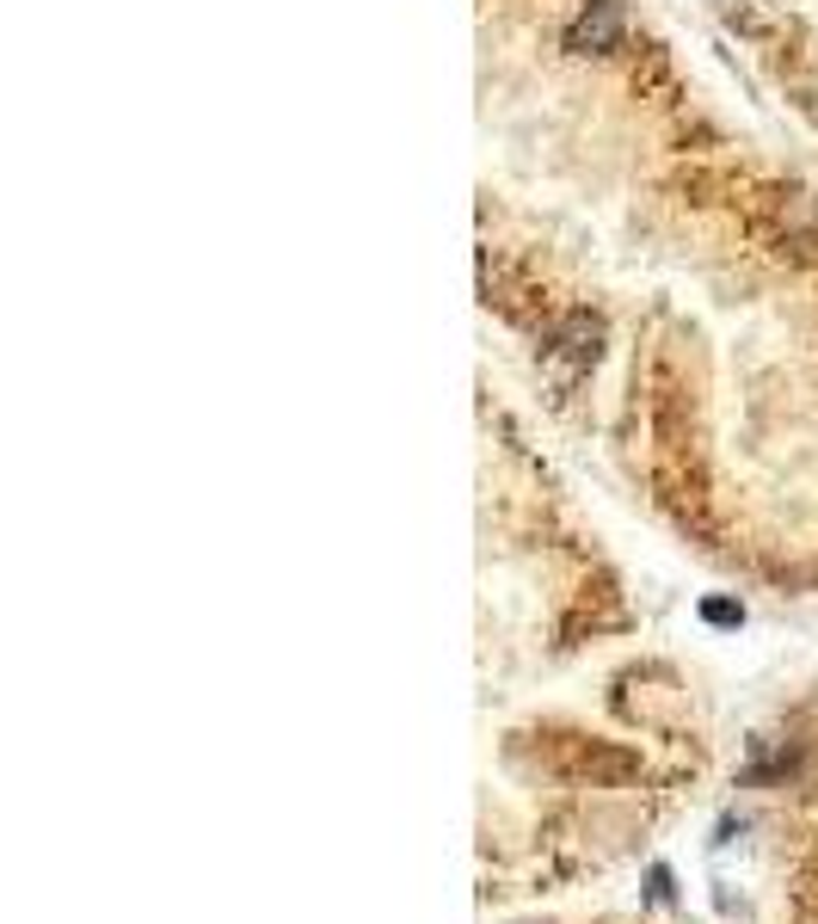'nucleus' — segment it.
<instances>
[{
	"instance_id": "obj_1",
	"label": "nucleus",
	"mask_w": 818,
	"mask_h": 924,
	"mask_svg": "<svg viewBox=\"0 0 818 924\" xmlns=\"http://www.w3.org/2000/svg\"><path fill=\"white\" fill-rule=\"evenodd\" d=\"M474 297L690 548L818 592V179L640 0H474Z\"/></svg>"
},
{
	"instance_id": "obj_2",
	"label": "nucleus",
	"mask_w": 818,
	"mask_h": 924,
	"mask_svg": "<svg viewBox=\"0 0 818 924\" xmlns=\"http://www.w3.org/2000/svg\"><path fill=\"white\" fill-rule=\"evenodd\" d=\"M720 44L787 111V124L818 142V0H702Z\"/></svg>"
}]
</instances>
